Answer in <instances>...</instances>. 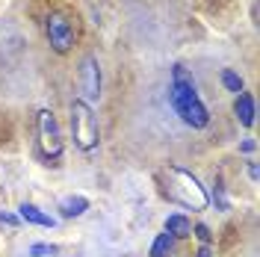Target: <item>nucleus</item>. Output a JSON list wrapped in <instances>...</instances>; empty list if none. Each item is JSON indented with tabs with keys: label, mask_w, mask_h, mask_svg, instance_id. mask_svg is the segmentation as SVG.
I'll use <instances>...</instances> for the list:
<instances>
[{
	"label": "nucleus",
	"mask_w": 260,
	"mask_h": 257,
	"mask_svg": "<svg viewBox=\"0 0 260 257\" xmlns=\"http://www.w3.org/2000/svg\"><path fill=\"white\" fill-rule=\"evenodd\" d=\"M169 98H172L175 113L183 118V124H189V127H195V130H201V127H207V124H210V113H207V107L201 104L192 74H189L183 65H175V68H172Z\"/></svg>",
	"instance_id": "nucleus-1"
},
{
	"label": "nucleus",
	"mask_w": 260,
	"mask_h": 257,
	"mask_svg": "<svg viewBox=\"0 0 260 257\" xmlns=\"http://www.w3.org/2000/svg\"><path fill=\"white\" fill-rule=\"evenodd\" d=\"M162 189L172 201H178L189 210H207V204H210V195L201 186V180L192 172L178 169V166H169L162 172Z\"/></svg>",
	"instance_id": "nucleus-2"
},
{
	"label": "nucleus",
	"mask_w": 260,
	"mask_h": 257,
	"mask_svg": "<svg viewBox=\"0 0 260 257\" xmlns=\"http://www.w3.org/2000/svg\"><path fill=\"white\" fill-rule=\"evenodd\" d=\"M71 133H74L77 148H83V151L98 148L101 130H98V118H95L92 107H89L86 101H74V104H71Z\"/></svg>",
	"instance_id": "nucleus-3"
},
{
	"label": "nucleus",
	"mask_w": 260,
	"mask_h": 257,
	"mask_svg": "<svg viewBox=\"0 0 260 257\" xmlns=\"http://www.w3.org/2000/svg\"><path fill=\"white\" fill-rule=\"evenodd\" d=\"M36 133H39V148L48 160H56L62 154V130L56 124V115L50 110H42L36 115Z\"/></svg>",
	"instance_id": "nucleus-4"
},
{
	"label": "nucleus",
	"mask_w": 260,
	"mask_h": 257,
	"mask_svg": "<svg viewBox=\"0 0 260 257\" xmlns=\"http://www.w3.org/2000/svg\"><path fill=\"white\" fill-rule=\"evenodd\" d=\"M45 30H48L50 48L56 50V53H68L71 45H74V39H77L74 21H71V15H65V12H50L45 18Z\"/></svg>",
	"instance_id": "nucleus-5"
},
{
	"label": "nucleus",
	"mask_w": 260,
	"mask_h": 257,
	"mask_svg": "<svg viewBox=\"0 0 260 257\" xmlns=\"http://www.w3.org/2000/svg\"><path fill=\"white\" fill-rule=\"evenodd\" d=\"M80 89L86 104H95L101 98V65H98L95 56H86L80 62Z\"/></svg>",
	"instance_id": "nucleus-6"
},
{
	"label": "nucleus",
	"mask_w": 260,
	"mask_h": 257,
	"mask_svg": "<svg viewBox=\"0 0 260 257\" xmlns=\"http://www.w3.org/2000/svg\"><path fill=\"white\" fill-rule=\"evenodd\" d=\"M234 113H237L243 127H251L254 124V98L248 95V92H240L237 95V104H234Z\"/></svg>",
	"instance_id": "nucleus-7"
},
{
	"label": "nucleus",
	"mask_w": 260,
	"mask_h": 257,
	"mask_svg": "<svg viewBox=\"0 0 260 257\" xmlns=\"http://www.w3.org/2000/svg\"><path fill=\"white\" fill-rule=\"evenodd\" d=\"M18 213H21V219H24V222H30V225H42V228H53V225H56V219H53V216L42 213L36 204H27V201L18 207Z\"/></svg>",
	"instance_id": "nucleus-8"
},
{
	"label": "nucleus",
	"mask_w": 260,
	"mask_h": 257,
	"mask_svg": "<svg viewBox=\"0 0 260 257\" xmlns=\"http://www.w3.org/2000/svg\"><path fill=\"white\" fill-rule=\"evenodd\" d=\"M59 210H62L65 219H77V216H83V213L89 210V198H83V195H68V198L59 201Z\"/></svg>",
	"instance_id": "nucleus-9"
},
{
	"label": "nucleus",
	"mask_w": 260,
	"mask_h": 257,
	"mask_svg": "<svg viewBox=\"0 0 260 257\" xmlns=\"http://www.w3.org/2000/svg\"><path fill=\"white\" fill-rule=\"evenodd\" d=\"M166 231H169L175 240H183V237L192 234V222H189L186 216H180V213H172V216L166 219Z\"/></svg>",
	"instance_id": "nucleus-10"
},
{
	"label": "nucleus",
	"mask_w": 260,
	"mask_h": 257,
	"mask_svg": "<svg viewBox=\"0 0 260 257\" xmlns=\"http://www.w3.org/2000/svg\"><path fill=\"white\" fill-rule=\"evenodd\" d=\"M172 248H175V237L169 231H162V234H157V240L151 245V257H169Z\"/></svg>",
	"instance_id": "nucleus-11"
},
{
	"label": "nucleus",
	"mask_w": 260,
	"mask_h": 257,
	"mask_svg": "<svg viewBox=\"0 0 260 257\" xmlns=\"http://www.w3.org/2000/svg\"><path fill=\"white\" fill-rule=\"evenodd\" d=\"M222 83H225L228 92H237V95L243 92V77H240L237 71H231V68H225V71H222Z\"/></svg>",
	"instance_id": "nucleus-12"
},
{
	"label": "nucleus",
	"mask_w": 260,
	"mask_h": 257,
	"mask_svg": "<svg viewBox=\"0 0 260 257\" xmlns=\"http://www.w3.org/2000/svg\"><path fill=\"white\" fill-rule=\"evenodd\" d=\"M53 254H56V245H48V242L30 245V257H53Z\"/></svg>",
	"instance_id": "nucleus-13"
},
{
	"label": "nucleus",
	"mask_w": 260,
	"mask_h": 257,
	"mask_svg": "<svg viewBox=\"0 0 260 257\" xmlns=\"http://www.w3.org/2000/svg\"><path fill=\"white\" fill-rule=\"evenodd\" d=\"M192 234H195V237H198L201 242H204V245L213 240V234H210V228H207V225H195V228H192Z\"/></svg>",
	"instance_id": "nucleus-14"
},
{
	"label": "nucleus",
	"mask_w": 260,
	"mask_h": 257,
	"mask_svg": "<svg viewBox=\"0 0 260 257\" xmlns=\"http://www.w3.org/2000/svg\"><path fill=\"white\" fill-rule=\"evenodd\" d=\"M0 222H6V225H18V219L12 213H0Z\"/></svg>",
	"instance_id": "nucleus-15"
},
{
	"label": "nucleus",
	"mask_w": 260,
	"mask_h": 257,
	"mask_svg": "<svg viewBox=\"0 0 260 257\" xmlns=\"http://www.w3.org/2000/svg\"><path fill=\"white\" fill-rule=\"evenodd\" d=\"M243 151H245V154H251V151H254V142H251V139H248V142H243Z\"/></svg>",
	"instance_id": "nucleus-16"
},
{
	"label": "nucleus",
	"mask_w": 260,
	"mask_h": 257,
	"mask_svg": "<svg viewBox=\"0 0 260 257\" xmlns=\"http://www.w3.org/2000/svg\"><path fill=\"white\" fill-rule=\"evenodd\" d=\"M198 257H213V254H210V248H207V245H201V251H198Z\"/></svg>",
	"instance_id": "nucleus-17"
}]
</instances>
